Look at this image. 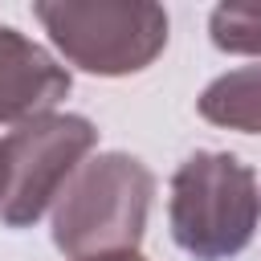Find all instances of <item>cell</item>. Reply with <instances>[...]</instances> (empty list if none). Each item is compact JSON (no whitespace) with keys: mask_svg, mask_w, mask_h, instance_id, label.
Instances as JSON below:
<instances>
[{"mask_svg":"<svg viewBox=\"0 0 261 261\" xmlns=\"http://www.w3.org/2000/svg\"><path fill=\"white\" fill-rule=\"evenodd\" d=\"M151 196L155 175L143 159L126 151H102L86 159L53 200V245L69 261L139 249Z\"/></svg>","mask_w":261,"mask_h":261,"instance_id":"cell-1","label":"cell"},{"mask_svg":"<svg viewBox=\"0 0 261 261\" xmlns=\"http://www.w3.org/2000/svg\"><path fill=\"white\" fill-rule=\"evenodd\" d=\"M171 241L196 261L237 257L261 224V184L232 151H192L171 175Z\"/></svg>","mask_w":261,"mask_h":261,"instance_id":"cell-2","label":"cell"},{"mask_svg":"<svg viewBox=\"0 0 261 261\" xmlns=\"http://www.w3.org/2000/svg\"><path fill=\"white\" fill-rule=\"evenodd\" d=\"M53 49L98 77L143 73L167 49V12L151 0H37Z\"/></svg>","mask_w":261,"mask_h":261,"instance_id":"cell-3","label":"cell"},{"mask_svg":"<svg viewBox=\"0 0 261 261\" xmlns=\"http://www.w3.org/2000/svg\"><path fill=\"white\" fill-rule=\"evenodd\" d=\"M94 147L98 126L82 114H41L8 130L0 139V220L37 224Z\"/></svg>","mask_w":261,"mask_h":261,"instance_id":"cell-4","label":"cell"},{"mask_svg":"<svg viewBox=\"0 0 261 261\" xmlns=\"http://www.w3.org/2000/svg\"><path fill=\"white\" fill-rule=\"evenodd\" d=\"M69 86V69L45 45L12 24H0V126H20L29 118L53 114Z\"/></svg>","mask_w":261,"mask_h":261,"instance_id":"cell-5","label":"cell"},{"mask_svg":"<svg viewBox=\"0 0 261 261\" xmlns=\"http://www.w3.org/2000/svg\"><path fill=\"white\" fill-rule=\"evenodd\" d=\"M196 110L212 126L261 135V61L212 77L204 86V94L196 98Z\"/></svg>","mask_w":261,"mask_h":261,"instance_id":"cell-6","label":"cell"},{"mask_svg":"<svg viewBox=\"0 0 261 261\" xmlns=\"http://www.w3.org/2000/svg\"><path fill=\"white\" fill-rule=\"evenodd\" d=\"M208 37L220 53L261 57V0H228L208 16Z\"/></svg>","mask_w":261,"mask_h":261,"instance_id":"cell-7","label":"cell"},{"mask_svg":"<svg viewBox=\"0 0 261 261\" xmlns=\"http://www.w3.org/2000/svg\"><path fill=\"white\" fill-rule=\"evenodd\" d=\"M82 261H147L139 249H122V253H98V257H82Z\"/></svg>","mask_w":261,"mask_h":261,"instance_id":"cell-8","label":"cell"}]
</instances>
